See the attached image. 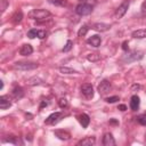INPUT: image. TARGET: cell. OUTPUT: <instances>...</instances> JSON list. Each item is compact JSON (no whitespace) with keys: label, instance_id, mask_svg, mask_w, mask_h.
Here are the masks:
<instances>
[{"label":"cell","instance_id":"obj_6","mask_svg":"<svg viewBox=\"0 0 146 146\" xmlns=\"http://www.w3.org/2000/svg\"><path fill=\"white\" fill-rule=\"evenodd\" d=\"M63 117V113L62 112H55V113H51L44 121L46 124H56L58 123Z\"/></svg>","mask_w":146,"mask_h":146},{"label":"cell","instance_id":"obj_1","mask_svg":"<svg viewBox=\"0 0 146 146\" xmlns=\"http://www.w3.org/2000/svg\"><path fill=\"white\" fill-rule=\"evenodd\" d=\"M27 16H29V18L34 19V21H43V19H47L48 17H50L51 14H50V11H48L46 9H33L27 14Z\"/></svg>","mask_w":146,"mask_h":146},{"label":"cell","instance_id":"obj_7","mask_svg":"<svg viewBox=\"0 0 146 146\" xmlns=\"http://www.w3.org/2000/svg\"><path fill=\"white\" fill-rule=\"evenodd\" d=\"M111 88H112V86H111L110 81H107V80H102L100 83H99L98 87H97V90H98V92H99L100 95H106V94L110 92Z\"/></svg>","mask_w":146,"mask_h":146},{"label":"cell","instance_id":"obj_37","mask_svg":"<svg viewBox=\"0 0 146 146\" xmlns=\"http://www.w3.org/2000/svg\"><path fill=\"white\" fill-rule=\"evenodd\" d=\"M47 105H48V102L42 100V103L40 104V110H41V108H43V107H44V106H47Z\"/></svg>","mask_w":146,"mask_h":146},{"label":"cell","instance_id":"obj_29","mask_svg":"<svg viewBox=\"0 0 146 146\" xmlns=\"http://www.w3.org/2000/svg\"><path fill=\"white\" fill-rule=\"evenodd\" d=\"M136 119H137V121H138V123H139V124H141V125H145V127H146V114L139 115V116H137Z\"/></svg>","mask_w":146,"mask_h":146},{"label":"cell","instance_id":"obj_28","mask_svg":"<svg viewBox=\"0 0 146 146\" xmlns=\"http://www.w3.org/2000/svg\"><path fill=\"white\" fill-rule=\"evenodd\" d=\"M58 105H59L60 108H66V107L68 106V102H67L66 98H60V99L58 100Z\"/></svg>","mask_w":146,"mask_h":146},{"label":"cell","instance_id":"obj_24","mask_svg":"<svg viewBox=\"0 0 146 146\" xmlns=\"http://www.w3.org/2000/svg\"><path fill=\"white\" fill-rule=\"evenodd\" d=\"M88 31H89V27L87 26V25H82L80 29H79V31H78V35L79 36H84L87 33H88Z\"/></svg>","mask_w":146,"mask_h":146},{"label":"cell","instance_id":"obj_4","mask_svg":"<svg viewBox=\"0 0 146 146\" xmlns=\"http://www.w3.org/2000/svg\"><path fill=\"white\" fill-rule=\"evenodd\" d=\"M141 57H143V52H141V51L133 50V51H130L129 54L124 55V56L121 58V62H123V63H130V62L140 59Z\"/></svg>","mask_w":146,"mask_h":146},{"label":"cell","instance_id":"obj_15","mask_svg":"<svg viewBox=\"0 0 146 146\" xmlns=\"http://www.w3.org/2000/svg\"><path fill=\"white\" fill-rule=\"evenodd\" d=\"M43 83H44V80H42L39 76H32V78H29L26 80L27 86H40V84H43Z\"/></svg>","mask_w":146,"mask_h":146},{"label":"cell","instance_id":"obj_39","mask_svg":"<svg viewBox=\"0 0 146 146\" xmlns=\"http://www.w3.org/2000/svg\"><path fill=\"white\" fill-rule=\"evenodd\" d=\"M110 123H111V124H119V122H117L115 119H111V120H110Z\"/></svg>","mask_w":146,"mask_h":146},{"label":"cell","instance_id":"obj_41","mask_svg":"<svg viewBox=\"0 0 146 146\" xmlns=\"http://www.w3.org/2000/svg\"><path fill=\"white\" fill-rule=\"evenodd\" d=\"M3 88V81H0V89Z\"/></svg>","mask_w":146,"mask_h":146},{"label":"cell","instance_id":"obj_18","mask_svg":"<svg viewBox=\"0 0 146 146\" xmlns=\"http://www.w3.org/2000/svg\"><path fill=\"white\" fill-rule=\"evenodd\" d=\"M79 122H80V124L82 125V128H87V127L89 125V123H90V117H89V115L86 114V113H82V114L79 116Z\"/></svg>","mask_w":146,"mask_h":146},{"label":"cell","instance_id":"obj_12","mask_svg":"<svg viewBox=\"0 0 146 146\" xmlns=\"http://www.w3.org/2000/svg\"><path fill=\"white\" fill-rule=\"evenodd\" d=\"M11 106V100L9 98V96L3 95L0 97V108L1 110H7Z\"/></svg>","mask_w":146,"mask_h":146},{"label":"cell","instance_id":"obj_38","mask_svg":"<svg viewBox=\"0 0 146 146\" xmlns=\"http://www.w3.org/2000/svg\"><path fill=\"white\" fill-rule=\"evenodd\" d=\"M119 110L120 111H125L127 110V106L124 104H121V105H119Z\"/></svg>","mask_w":146,"mask_h":146},{"label":"cell","instance_id":"obj_5","mask_svg":"<svg viewBox=\"0 0 146 146\" xmlns=\"http://www.w3.org/2000/svg\"><path fill=\"white\" fill-rule=\"evenodd\" d=\"M129 5H130V1H129V0H125V1H123V2L117 7V9H116V11H115V17H116L117 19L122 18V17L125 15V13H127V10H128V8H129Z\"/></svg>","mask_w":146,"mask_h":146},{"label":"cell","instance_id":"obj_9","mask_svg":"<svg viewBox=\"0 0 146 146\" xmlns=\"http://www.w3.org/2000/svg\"><path fill=\"white\" fill-rule=\"evenodd\" d=\"M54 135H55L58 139H60V140H68V139L71 138V133H70L68 131H66V130L57 129V130L54 131Z\"/></svg>","mask_w":146,"mask_h":146},{"label":"cell","instance_id":"obj_17","mask_svg":"<svg viewBox=\"0 0 146 146\" xmlns=\"http://www.w3.org/2000/svg\"><path fill=\"white\" fill-rule=\"evenodd\" d=\"M139 105H140V98L137 95H133L130 99V108L132 111H137L139 108Z\"/></svg>","mask_w":146,"mask_h":146},{"label":"cell","instance_id":"obj_2","mask_svg":"<svg viewBox=\"0 0 146 146\" xmlns=\"http://www.w3.org/2000/svg\"><path fill=\"white\" fill-rule=\"evenodd\" d=\"M38 66L39 64L32 62H16L14 64V68L18 71H31V70H35Z\"/></svg>","mask_w":146,"mask_h":146},{"label":"cell","instance_id":"obj_30","mask_svg":"<svg viewBox=\"0 0 146 146\" xmlns=\"http://www.w3.org/2000/svg\"><path fill=\"white\" fill-rule=\"evenodd\" d=\"M47 35H48V32L46 31V30H39V32H38V38L39 39H46L47 38Z\"/></svg>","mask_w":146,"mask_h":146},{"label":"cell","instance_id":"obj_35","mask_svg":"<svg viewBox=\"0 0 146 146\" xmlns=\"http://www.w3.org/2000/svg\"><path fill=\"white\" fill-rule=\"evenodd\" d=\"M122 49H123V50H125V51L129 49V46H128V41H124V42L122 43Z\"/></svg>","mask_w":146,"mask_h":146},{"label":"cell","instance_id":"obj_23","mask_svg":"<svg viewBox=\"0 0 146 146\" xmlns=\"http://www.w3.org/2000/svg\"><path fill=\"white\" fill-rule=\"evenodd\" d=\"M59 72L62 74H74V73H78L75 70H73L71 67H67V66H60L59 67Z\"/></svg>","mask_w":146,"mask_h":146},{"label":"cell","instance_id":"obj_3","mask_svg":"<svg viewBox=\"0 0 146 146\" xmlns=\"http://www.w3.org/2000/svg\"><path fill=\"white\" fill-rule=\"evenodd\" d=\"M94 10V6L84 3V2H80L76 7H75V13L80 16H87L89 14H91Z\"/></svg>","mask_w":146,"mask_h":146},{"label":"cell","instance_id":"obj_13","mask_svg":"<svg viewBox=\"0 0 146 146\" xmlns=\"http://www.w3.org/2000/svg\"><path fill=\"white\" fill-rule=\"evenodd\" d=\"M87 42H88L90 46L97 48V47H99L100 43H102V38H100L98 34H95V35H91V36L87 40Z\"/></svg>","mask_w":146,"mask_h":146},{"label":"cell","instance_id":"obj_19","mask_svg":"<svg viewBox=\"0 0 146 146\" xmlns=\"http://www.w3.org/2000/svg\"><path fill=\"white\" fill-rule=\"evenodd\" d=\"M132 38L135 39H144L146 38V29H139V30H136L132 32Z\"/></svg>","mask_w":146,"mask_h":146},{"label":"cell","instance_id":"obj_8","mask_svg":"<svg viewBox=\"0 0 146 146\" xmlns=\"http://www.w3.org/2000/svg\"><path fill=\"white\" fill-rule=\"evenodd\" d=\"M81 92L88 99L94 97V88H92V86L90 83H83L81 86Z\"/></svg>","mask_w":146,"mask_h":146},{"label":"cell","instance_id":"obj_10","mask_svg":"<svg viewBox=\"0 0 146 146\" xmlns=\"http://www.w3.org/2000/svg\"><path fill=\"white\" fill-rule=\"evenodd\" d=\"M115 144L116 143H115V139H114L113 135L110 133V132H106L103 137V145L104 146H115Z\"/></svg>","mask_w":146,"mask_h":146},{"label":"cell","instance_id":"obj_27","mask_svg":"<svg viewBox=\"0 0 146 146\" xmlns=\"http://www.w3.org/2000/svg\"><path fill=\"white\" fill-rule=\"evenodd\" d=\"M48 2L51 5H55V6H65L66 5L65 0H48Z\"/></svg>","mask_w":146,"mask_h":146},{"label":"cell","instance_id":"obj_25","mask_svg":"<svg viewBox=\"0 0 146 146\" xmlns=\"http://www.w3.org/2000/svg\"><path fill=\"white\" fill-rule=\"evenodd\" d=\"M38 32H39V30H36V29H31L30 31H27V36H29L30 39L38 38Z\"/></svg>","mask_w":146,"mask_h":146},{"label":"cell","instance_id":"obj_34","mask_svg":"<svg viewBox=\"0 0 146 146\" xmlns=\"http://www.w3.org/2000/svg\"><path fill=\"white\" fill-rule=\"evenodd\" d=\"M81 2H84V3H88V5H91V6H95L97 3V0H82Z\"/></svg>","mask_w":146,"mask_h":146},{"label":"cell","instance_id":"obj_32","mask_svg":"<svg viewBox=\"0 0 146 146\" xmlns=\"http://www.w3.org/2000/svg\"><path fill=\"white\" fill-rule=\"evenodd\" d=\"M105 100H106L107 103H111V104H112V103L117 102V100H119V97H117V96H112V97H107Z\"/></svg>","mask_w":146,"mask_h":146},{"label":"cell","instance_id":"obj_16","mask_svg":"<svg viewBox=\"0 0 146 146\" xmlns=\"http://www.w3.org/2000/svg\"><path fill=\"white\" fill-rule=\"evenodd\" d=\"M32 52H33V48H32V46L29 44V43L23 44V46L21 47V49H19V54H21L22 56H29V55H31Z\"/></svg>","mask_w":146,"mask_h":146},{"label":"cell","instance_id":"obj_42","mask_svg":"<svg viewBox=\"0 0 146 146\" xmlns=\"http://www.w3.org/2000/svg\"><path fill=\"white\" fill-rule=\"evenodd\" d=\"M145 139H146V133H145Z\"/></svg>","mask_w":146,"mask_h":146},{"label":"cell","instance_id":"obj_14","mask_svg":"<svg viewBox=\"0 0 146 146\" xmlns=\"http://www.w3.org/2000/svg\"><path fill=\"white\" fill-rule=\"evenodd\" d=\"M95 143H96V138L91 136V137H86V138L79 140L78 146H92V145H95Z\"/></svg>","mask_w":146,"mask_h":146},{"label":"cell","instance_id":"obj_33","mask_svg":"<svg viewBox=\"0 0 146 146\" xmlns=\"http://www.w3.org/2000/svg\"><path fill=\"white\" fill-rule=\"evenodd\" d=\"M8 5H9V3H8L7 0H1V8H0V9H1V13H3V11L7 9Z\"/></svg>","mask_w":146,"mask_h":146},{"label":"cell","instance_id":"obj_11","mask_svg":"<svg viewBox=\"0 0 146 146\" xmlns=\"http://www.w3.org/2000/svg\"><path fill=\"white\" fill-rule=\"evenodd\" d=\"M91 29L97 31V32H106V31H108L111 29V25L106 24V23H95L91 26Z\"/></svg>","mask_w":146,"mask_h":146},{"label":"cell","instance_id":"obj_20","mask_svg":"<svg viewBox=\"0 0 146 146\" xmlns=\"http://www.w3.org/2000/svg\"><path fill=\"white\" fill-rule=\"evenodd\" d=\"M23 96H24V90H23V88H21V87L14 88V90H13V97H14L16 100L23 98Z\"/></svg>","mask_w":146,"mask_h":146},{"label":"cell","instance_id":"obj_21","mask_svg":"<svg viewBox=\"0 0 146 146\" xmlns=\"http://www.w3.org/2000/svg\"><path fill=\"white\" fill-rule=\"evenodd\" d=\"M23 19V13L21 10H17L14 13V15L11 16V22L15 23V24H18Z\"/></svg>","mask_w":146,"mask_h":146},{"label":"cell","instance_id":"obj_40","mask_svg":"<svg viewBox=\"0 0 146 146\" xmlns=\"http://www.w3.org/2000/svg\"><path fill=\"white\" fill-rule=\"evenodd\" d=\"M141 7H143V9H146V1H144V2H143Z\"/></svg>","mask_w":146,"mask_h":146},{"label":"cell","instance_id":"obj_31","mask_svg":"<svg viewBox=\"0 0 146 146\" xmlns=\"http://www.w3.org/2000/svg\"><path fill=\"white\" fill-rule=\"evenodd\" d=\"M3 141H9V143H13V144H18L17 137H15V136H10V138H8V139L3 138Z\"/></svg>","mask_w":146,"mask_h":146},{"label":"cell","instance_id":"obj_22","mask_svg":"<svg viewBox=\"0 0 146 146\" xmlns=\"http://www.w3.org/2000/svg\"><path fill=\"white\" fill-rule=\"evenodd\" d=\"M87 59L89 62H98L100 59V55L98 52H90L87 55Z\"/></svg>","mask_w":146,"mask_h":146},{"label":"cell","instance_id":"obj_36","mask_svg":"<svg viewBox=\"0 0 146 146\" xmlns=\"http://www.w3.org/2000/svg\"><path fill=\"white\" fill-rule=\"evenodd\" d=\"M139 90L140 89V84H133L132 87H131V91H135V90Z\"/></svg>","mask_w":146,"mask_h":146},{"label":"cell","instance_id":"obj_26","mask_svg":"<svg viewBox=\"0 0 146 146\" xmlns=\"http://www.w3.org/2000/svg\"><path fill=\"white\" fill-rule=\"evenodd\" d=\"M72 48H73V42L71 40H67L65 46H64V48H63V52H68Z\"/></svg>","mask_w":146,"mask_h":146}]
</instances>
